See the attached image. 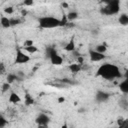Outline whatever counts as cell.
Returning a JSON list of instances; mask_svg holds the SVG:
<instances>
[{
    "instance_id": "6da1fadb",
    "label": "cell",
    "mask_w": 128,
    "mask_h": 128,
    "mask_svg": "<svg viewBox=\"0 0 128 128\" xmlns=\"http://www.w3.org/2000/svg\"><path fill=\"white\" fill-rule=\"evenodd\" d=\"M97 75L107 80H112L121 77V73L118 66L109 63L101 65L97 70Z\"/></svg>"
},
{
    "instance_id": "7a4b0ae2",
    "label": "cell",
    "mask_w": 128,
    "mask_h": 128,
    "mask_svg": "<svg viewBox=\"0 0 128 128\" xmlns=\"http://www.w3.org/2000/svg\"><path fill=\"white\" fill-rule=\"evenodd\" d=\"M39 26L43 29H53L59 26H62L60 19L52 16H44L39 19Z\"/></svg>"
},
{
    "instance_id": "3957f363",
    "label": "cell",
    "mask_w": 128,
    "mask_h": 128,
    "mask_svg": "<svg viewBox=\"0 0 128 128\" xmlns=\"http://www.w3.org/2000/svg\"><path fill=\"white\" fill-rule=\"evenodd\" d=\"M30 56L27 55L26 53H24V51H22L20 48H18L16 50V54H15V63L16 64H26L30 61Z\"/></svg>"
},
{
    "instance_id": "277c9868",
    "label": "cell",
    "mask_w": 128,
    "mask_h": 128,
    "mask_svg": "<svg viewBox=\"0 0 128 128\" xmlns=\"http://www.w3.org/2000/svg\"><path fill=\"white\" fill-rule=\"evenodd\" d=\"M119 0H112L111 2L107 3L105 7V14H116L119 12Z\"/></svg>"
},
{
    "instance_id": "5b68a950",
    "label": "cell",
    "mask_w": 128,
    "mask_h": 128,
    "mask_svg": "<svg viewBox=\"0 0 128 128\" xmlns=\"http://www.w3.org/2000/svg\"><path fill=\"white\" fill-rule=\"evenodd\" d=\"M49 59H50V62L52 65H55V66H60L63 64V58L62 56H60L54 49H51L50 52H49Z\"/></svg>"
},
{
    "instance_id": "8992f818",
    "label": "cell",
    "mask_w": 128,
    "mask_h": 128,
    "mask_svg": "<svg viewBox=\"0 0 128 128\" xmlns=\"http://www.w3.org/2000/svg\"><path fill=\"white\" fill-rule=\"evenodd\" d=\"M89 58L92 62H101L102 60L105 59V54L97 52L95 49H90L89 50Z\"/></svg>"
},
{
    "instance_id": "52a82bcc",
    "label": "cell",
    "mask_w": 128,
    "mask_h": 128,
    "mask_svg": "<svg viewBox=\"0 0 128 128\" xmlns=\"http://www.w3.org/2000/svg\"><path fill=\"white\" fill-rule=\"evenodd\" d=\"M36 122L40 127H46L49 123V117L46 114H40L37 118H36Z\"/></svg>"
},
{
    "instance_id": "ba28073f",
    "label": "cell",
    "mask_w": 128,
    "mask_h": 128,
    "mask_svg": "<svg viewBox=\"0 0 128 128\" xmlns=\"http://www.w3.org/2000/svg\"><path fill=\"white\" fill-rule=\"evenodd\" d=\"M8 101L12 104H17V103H20L21 102V97L19 96L18 93L16 92H11L10 95H9V98H8Z\"/></svg>"
},
{
    "instance_id": "9c48e42d",
    "label": "cell",
    "mask_w": 128,
    "mask_h": 128,
    "mask_svg": "<svg viewBox=\"0 0 128 128\" xmlns=\"http://www.w3.org/2000/svg\"><path fill=\"white\" fill-rule=\"evenodd\" d=\"M75 47H76L75 41H74V39L72 38V39H70V40L68 41V43L65 45L64 50L67 51V52H73V51H75Z\"/></svg>"
},
{
    "instance_id": "30bf717a",
    "label": "cell",
    "mask_w": 128,
    "mask_h": 128,
    "mask_svg": "<svg viewBox=\"0 0 128 128\" xmlns=\"http://www.w3.org/2000/svg\"><path fill=\"white\" fill-rule=\"evenodd\" d=\"M119 88H120V91L123 93V94H127L128 93V79L125 78L124 80H122L119 84Z\"/></svg>"
},
{
    "instance_id": "8fae6325",
    "label": "cell",
    "mask_w": 128,
    "mask_h": 128,
    "mask_svg": "<svg viewBox=\"0 0 128 128\" xmlns=\"http://www.w3.org/2000/svg\"><path fill=\"white\" fill-rule=\"evenodd\" d=\"M108 98H109V94L106 93V92H103V91H99V92L97 93V95H96V99H97V101H99V102H104V101H106Z\"/></svg>"
},
{
    "instance_id": "7c38bea8",
    "label": "cell",
    "mask_w": 128,
    "mask_h": 128,
    "mask_svg": "<svg viewBox=\"0 0 128 128\" xmlns=\"http://www.w3.org/2000/svg\"><path fill=\"white\" fill-rule=\"evenodd\" d=\"M0 25L3 28H9L11 27V22H10V18L6 17V16H2L0 18Z\"/></svg>"
},
{
    "instance_id": "4fadbf2b",
    "label": "cell",
    "mask_w": 128,
    "mask_h": 128,
    "mask_svg": "<svg viewBox=\"0 0 128 128\" xmlns=\"http://www.w3.org/2000/svg\"><path fill=\"white\" fill-rule=\"evenodd\" d=\"M81 65L80 63H72V64H69L68 66V69L72 72V73H77L81 70Z\"/></svg>"
},
{
    "instance_id": "5bb4252c",
    "label": "cell",
    "mask_w": 128,
    "mask_h": 128,
    "mask_svg": "<svg viewBox=\"0 0 128 128\" xmlns=\"http://www.w3.org/2000/svg\"><path fill=\"white\" fill-rule=\"evenodd\" d=\"M118 21H119V23H120L121 25L127 26V25H128V15H127L126 13L120 14V16H119V18H118Z\"/></svg>"
},
{
    "instance_id": "9a60e30c",
    "label": "cell",
    "mask_w": 128,
    "mask_h": 128,
    "mask_svg": "<svg viewBox=\"0 0 128 128\" xmlns=\"http://www.w3.org/2000/svg\"><path fill=\"white\" fill-rule=\"evenodd\" d=\"M24 50H25L26 52L30 53V54H34V53H36V52L38 51V47L35 46V45L33 44V45H30V46H26V47H24Z\"/></svg>"
},
{
    "instance_id": "2e32d148",
    "label": "cell",
    "mask_w": 128,
    "mask_h": 128,
    "mask_svg": "<svg viewBox=\"0 0 128 128\" xmlns=\"http://www.w3.org/2000/svg\"><path fill=\"white\" fill-rule=\"evenodd\" d=\"M66 18H67L68 21H74V20H76L78 18V13L76 11H71V12H69L67 14Z\"/></svg>"
},
{
    "instance_id": "e0dca14e",
    "label": "cell",
    "mask_w": 128,
    "mask_h": 128,
    "mask_svg": "<svg viewBox=\"0 0 128 128\" xmlns=\"http://www.w3.org/2000/svg\"><path fill=\"white\" fill-rule=\"evenodd\" d=\"M107 45L106 44H99V45H97L96 47H95V50L97 51V52H100V53H103V54H105L106 53V51H107Z\"/></svg>"
},
{
    "instance_id": "ac0fdd59",
    "label": "cell",
    "mask_w": 128,
    "mask_h": 128,
    "mask_svg": "<svg viewBox=\"0 0 128 128\" xmlns=\"http://www.w3.org/2000/svg\"><path fill=\"white\" fill-rule=\"evenodd\" d=\"M16 79H18V76L16 74H12L11 73V74H8V76H7V82L10 83V84L13 83Z\"/></svg>"
},
{
    "instance_id": "d6986e66",
    "label": "cell",
    "mask_w": 128,
    "mask_h": 128,
    "mask_svg": "<svg viewBox=\"0 0 128 128\" xmlns=\"http://www.w3.org/2000/svg\"><path fill=\"white\" fill-rule=\"evenodd\" d=\"M33 103H34V100H33V98H32L30 95L26 94V96H25V105L29 106V105H31V104H33Z\"/></svg>"
},
{
    "instance_id": "ffe728a7",
    "label": "cell",
    "mask_w": 128,
    "mask_h": 128,
    "mask_svg": "<svg viewBox=\"0 0 128 128\" xmlns=\"http://www.w3.org/2000/svg\"><path fill=\"white\" fill-rule=\"evenodd\" d=\"M10 86H11V84L10 83H8V82H5V83H3L2 84V92L3 93H5V92H7L9 89H10Z\"/></svg>"
},
{
    "instance_id": "44dd1931",
    "label": "cell",
    "mask_w": 128,
    "mask_h": 128,
    "mask_svg": "<svg viewBox=\"0 0 128 128\" xmlns=\"http://www.w3.org/2000/svg\"><path fill=\"white\" fill-rule=\"evenodd\" d=\"M4 12H5L6 14H8V15H11V14L14 13V8H13L12 6H8V7H6V8L4 9Z\"/></svg>"
},
{
    "instance_id": "7402d4cb",
    "label": "cell",
    "mask_w": 128,
    "mask_h": 128,
    "mask_svg": "<svg viewBox=\"0 0 128 128\" xmlns=\"http://www.w3.org/2000/svg\"><path fill=\"white\" fill-rule=\"evenodd\" d=\"M125 123H126V120H125L123 117H119V118L117 119V125H118V126L122 127V126H124Z\"/></svg>"
},
{
    "instance_id": "603a6c76",
    "label": "cell",
    "mask_w": 128,
    "mask_h": 128,
    "mask_svg": "<svg viewBox=\"0 0 128 128\" xmlns=\"http://www.w3.org/2000/svg\"><path fill=\"white\" fill-rule=\"evenodd\" d=\"M6 73V66L4 63L0 62V75H3Z\"/></svg>"
},
{
    "instance_id": "cb8c5ba5",
    "label": "cell",
    "mask_w": 128,
    "mask_h": 128,
    "mask_svg": "<svg viewBox=\"0 0 128 128\" xmlns=\"http://www.w3.org/2000/svg\"><path fill=\"white\" fill-rule=\"evenodd\" d=\"M34 4V0H23L24 6H32Z\"/></svg>"
},
{
    "instance_id": "d4e9b609",
    "label": "cell",
    "mask_w": 128,
    "mask_h": 128,
    "mask_svg": "<svg viewBox=\"0 0 128 128\" xmlns=\"http://www.w3.org/2000/svg\"><path fill=\"white\" fill-rule=\"evenodd\" d=\"M33 44H34V41L31 40V39H27V40L24 41V43H23L24 47H26V46H30V45H33Z\"/></svg>"
},
{
    "instance_id": "484cf974",
    "label": "cell",
    "mask_w": 128,
    "mask_h": 128,
    "mask_svg": "<svg viewBox=\"0 0 128 128\" xmlns=\"http://www.w3.org/2000/svg\"><path fill=\"white\" fill-rule=\"evenodd\" d=\"M10 22H11V26H15L20 23V20L19 19H10Z\"/></svg>"
},
{
    "instance_id": "4316f807",
    "label": "cell",
    "mask_w": 128,
    "mask_h": 128,
    "mask_svg": "<svg viewBox=\"0 0 128 128\" xmlns=\"http://www.w3.org/2000/svg\"><path fill=\"white\" fill-rule=\"evenodd\" d=\"M6 124H7V121L2 116H0V127H4L6 126Z\"/></svg>"
},
{
    "instance_id": "83f0119b",
    "label": "cell",
    "mask_w": 128,
    "mask_h": 128,
    "mask_svg": "<svg viewBox=\"0 0 128 128\" xmlns=\"http://www.w3.org/2000/svg\"><path fill=\"white\" fill-rule=\"evenodd\" d=\"M57 102H58L59 104L64 103V102H65V97H64V96H60V97H58V98H57Z\"/></svg>"
},
{
    "instance_id": "f1b7e54d",
    "label": "cell",
    "mask_w": 128,
    "mask_h": 128,
    "mask_svg": "<svg viewBox=\"0 0 128 128\" xmlns=\"http://www.w3.org/2000/svg\"><path fill=\"white\" fill-rule=\"evenodd\" d=\"M83 62H84V58L82 57V56H78L77 57V63H80V64H83Z\"/></svg>"
},
{
    "instance_id": "f546056e",
    "label": "cell",
    "mask_w": 128,
    "mask_h": 128,
    "mask_svg": "<svg viewBox=\"0 0 128 128\" xmlns=\"http://www.w3.org/2000/svg\"><path fill=\"white\" fill-rule=\"evenodd\" d=\"M61 6H62L63 8H65V9H67V8H69V5H68V3H66V2H62V4H61Z\"/></svg>"
},
{
    "instance_id": "4dcf8cb0",
    "label": "cell",
    "mask_w": 128,
    "mask_h": 128,
    "mask_svg": "<svg viewBox=\"0 0 128 128\" xmlns=\"http://www.w3.org/2000/svg\"><path fill=\"white\" fill-rule=\"evenodd\" d=\"M111 1H112V0H102V2H103V3H106V4L109 3V2H111Z\"/></svg>"
}]
</instances>
